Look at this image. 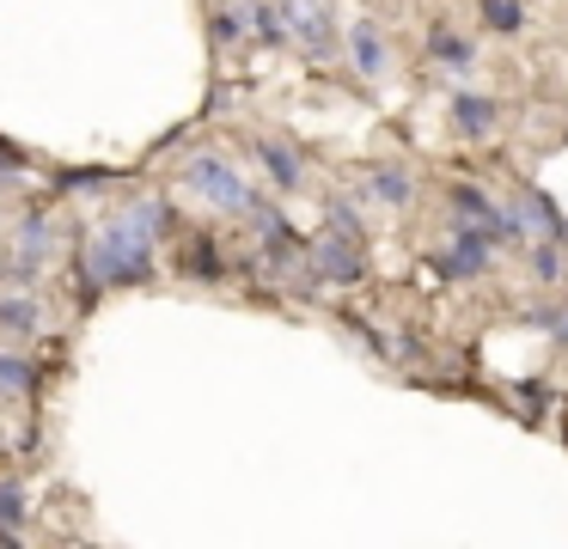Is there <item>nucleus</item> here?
Instances as JSON below:
<instances>
[{
    "mask_svg": "<svg viewBox=\"0 0 568 549\" xmlns=\"http://www.w3.org/2000/svg\"><path fill=\"white\" fill-rule=\"evenodd\" d=\"M172 232H178L172 207H165L160 195H135L123 214H111L99 226V238L87 244V256H92L104 287H141V281H153V251H160V238H172Z\"/></svg>",
    "mask_w": 568,
    "mask_h": 549,
    "instance_id": "f257e3e1",
    "label": "nucleus"
},
{
    "mask_svg": "<svg viewBox=\"0 0 568 549\" xmlns=\"http://www.w3.org/2000/svg\"><path fill=\"white\" fill-rule=\"evenodd\" d=\"M184 190L190 195H202V202L214 207V214H251L257 207V195H251V183L239 177V165L233 159H221V153H196V159H184Z\"/></svg>",
    "mask_w": 568,
    "mask_h": 549,
    "instance_id": "f03ea898",
    "label": "nucleus"
},
{
    "mask_svg": "<svg viewBox=\"0 0 568 549\" xmlns=\"http://www.w3.org/2000/svg\"><path fill=\"white\" fill-rule=\"evenodd\" d=\"M282 12H287V31H294V43L306 49V55H336L343 31H336L331 0H282Z\"/></svg>",
    "mask_w": 568,
    "mask_h": 549,
    "instance_id": "7ed1b4c3",
    "label": "nucleus"
},
{
    "mask_svg": "<svg viewBox=\"0 0 568 549\" xmlns=\"http://www.w3.org/2000/svg\"><path fill=\"white\" fill-rule=\"evenodd\" d=\"M312 268H318L331 287H361V281H367V244L324 232V238L312 244Z\"/></svg>",
    "mask_w": 568,
    "mask_h": 549,
    "instance_id": "20e7f679",
    "label": "nucleus"
},
{
    "mask_svg": "<svg viewBox=\"0 0 568 549\" xmlns=\"http://www.w3.org/2000/svg\"><path fill=\"white\" fill-rule=\"evenodd\" d=\"M489 263H495V238H489V226H458V232H453V244L440 251V275H453V281H477V275H489Z\"/></svg>",
    "mask_w": 568,
    "mask_h": 549,
    "instance_id": "39448f33",
    "label": "nucleus"
},
{
    "mask_svg": "<svg viewBox=\"0 0 568 549\" xmlns=\"http://www.w3.org/2000/svg\"><path fill=\"white\" fill-rule=\"evenodd\" d=\"M257 159H263V171H270V183H275L282 195L306 183V159L294 153V141H275V134H263V141H257Z\"/></svg>",
    "mask_w": 568,
    "mask_h": 549,
    "instance_id": "423d86ee",
    "label": "nucleus"
},
{
    "mask_svg": "<svg viewBox=\"0 0 568 549\" xmlns=\"http://www.w3.org/2000/svg\"><path fill=\"white\" fill-rule=\"evenodd\" d=\"M495 122H501V104L483 92H458L453 98V129L465 134V141H483V134H495Z\"/></svg>",
    "mask_w": 568,
    "mask_h": 549,
    "instance_id": "0eeeda50",
    "label": "nucleus"
},
{
    "mask_svg": "<svg viewBox=\"0 0 568 549\" xmlns=\"http://www.w3.org/2000/svg\"><path fill=\"white\" fill-rule=\"evenodd\" d=\"M0 329H13V336H38V329H43V305L31 299L26 287L0 293Z\"/></svg>",
    "mask_w": 568,
    "mask_h": 549,
    "instance_id": "6e6552de",
    "label": "nucleus"
},
{
    "mask_svg": "<svg viewBox=\"0 0 568 549\" xmlns=\"http://www.w3.org/2000/svg\"><path fill=\"white\" fill-rule=\"evenodd\" d=\"M348 49H355V68L367 73V80H379V73H385V37H379V24H373V19H361L355 31H348Z\"/></svg>",
    "mask_w": 568,
    "mask_h": 549,
    "instance_id": "1a4fd4ad",
    "label": "nucleus"
},
{
    "mask_svg": "<svg viewBox=\"0 0 568 549\" xmlns=\"http://www.w3.org/2000/svg\"><path fill=\"white\" fill-rule=\"evenodd\" d=\"M428 55L446 61V68H465V73H470V61H477V43H470V37H458L453 24H434V31H428Z\"/></svg>",
    "mask_w": 568,
    "mask_h": 549,
    "instance_id": "9d476101",
    "label": "nucleus"
},
{
    "mask_svg": "<svg viewBox=\"0 0 568 549\" xmlns=\"http://www.w3.org/2000/svg\"><path fill=\"white\" fill-rule=\"evenodd\" d=\"M50 244H55V220L43 214V207H31V214L13 226V251H26V256H50Z\"/></svg>",
    "mask_w": 568,
    "mask_h": 549,
    "instance_id": "9b49d317",
    "label": "nucleus"
},
{
    "mask_svg": "<svg viewBox=\"0 0 568 549\" xmlns=\"http://www.w3.org/2000/svg\"><path fill=\"white\" fill-rule=\"evenodd\" d=\"M477 19L495 37H519L526 31V0H477Z\"/></svg>",
    "mask_w": 568,
    "mask_h": 549,
    "instance_id": "f8f14e48",
    "label": "nucleus"
},
{
    "mask_svg": "<svg viewBox=\"0 0 568 549\" xmlns=\"http://www.w3.org/2000/svg\"><path fill=\"white\" fill-rule=\"evenodd\" d=\"M324 226H331L336 238H355V244H367V220H361V207L348 202V195H324Z\"/></svg>",
    "mask_w": 568,
    "mask_h": 549,
    "instance_id": "ddd939ff",
    "label": "nucleus"
},
{
    "mask_svg": "<svg viewBox=\"0 0 568 549\" xmlns=\"http://www.w3.org/2000/svg\"><path fill=\"white\" fill-rule=\"evenodd\" d=\"M531 275H538L544 287H562V281H568V244L562 238L531 244Z\"/></svg>",
    "mask_w": 568,
    "mask_h": 549,
    "instance_id": "4468645a",
    "label": "nucleus"
},
{
    "mask_svg": "<svg viewBox=\"0 0 568 549\" xmlns=\"http://www.w3.org/2000/svg\"><path fill=\"white\" fill-rule=\"evenodd\" d=\"M178 268H190L196 281H221V275H226L221 251H214L209 238H190V244H178Z\"/></svg>",
    "mask_w": 568,
    "mask_h": 549,
    "instance_id": "2eb2a0df",
    "label": "nucleus"
},
{
    "mask_svg": "<svg viewBox=\"0 0 568 549\" xmlns=\"http://www.w3.org/2000/svg\"><path fill=\"white\" fill-rule=\"evenodd\" d=\"M367 190L379 195L385 207H409V195H416V183H409V171H397V165H379L367 177Z\"/></svg>",
    "mask_w": 568,
    "mask_h": 549,
    "instance_id": "dca6fc26",
    "label": "nucleus"
},
{
    "mask_svg": "<svg viewBox=\"0 0 568 549\" xmlns=\"http://www.w3.org/2000/svg\"><path fill=\"white\" fill-rule=\"evenodd\" d=\"M19 531H26V488L0 482V543H19Z\"/></svg>",
    "mask_w": 568,
    "mask_h": 549,
    "instance_id": "f3484780",
    "label": "nucleus"
},
{
    "mask_svg": "<svg viewBox=\"0 0 568 549\" xmlns=\"http://www.w3.org/2000/svg\"><path fill=\"white\" fill-rule=\"evenodd\" d=\"M245 19H251V37H257V43H275V49L294 43V31H287V12H282V7H251Z\"/></svg>",
    "mask_w": 568,
    "mask_h": 549,
    "instance_id": "a211bd4d",
    "label": "nucleus"
},
{
    "mask_svg": "<svg viewBox=\"0 0 568 549\" xmlns=\"http://www.w3.org/2000/svg\"><path fill=\"white\" fill-rule=\"evenodd\" d=\"M31 385H38V366L19 360V354H0V397H19Z\"/></svg>",
    "mask_w": 568,
    "mask_h": 549,
    "instance_id": "6ab92c4d",
    "label": "nucleus"
},
{
    "mask_svg": "<svg viewBox=\"0 0 568 549\" xmlns=\"http://www.w3.org/2000/svg\"><path fill=\"white\" fill-rule=\"evenodd\" d=\"M38 275H43V256L7 251V263H0V281H7V287H38Z\"/></svg>",
    "mask_w": 568,
    "mask_h": 549,
    "instance_id": "aec40b11",
    "label": "nucleus"
},
{
    "mask_svg": "<svg viewBox=\"0 0 568 549\" xmlns=\"http://www.w3.org/2000/svg\"><path fill=\"white\" fill-rule=\"evenodd\" d=\"M245 24H251V19H239V12H214V24H209V31H214V43H226V49H233L239 37H245Z\"/></svg>",
    "mask_w": 568,
    "mask_h": 549,
    "instance_id": "412c9836",
    "label": "nucleus"
},
{
    "mask_svg": "<svg viewBox=\"0 0 568 549\" xmlns=\"http://www.w3.org/2000/svg\"><path fill=\"white\" fill-rule=\"evenodd\" d=\"M531 324L550 329L556 342H568V305H544V312H531Z\"/></svg>",
    "mask_w": 568,
    "mask_h": 549,
    "instance_id": "4be33fe9",
    "label": "nucleus"
},
{
    "mask_svg": "<svg viewBox=\"0 0 568 549\" xmlns=\"http://www.w3.org/2000/svg\"><path fill=\"white\" fill-rule=\"evenodd\" d=\"M104 177H111V171H99V165H87V171H68V190H104Z\"/></svg>",
    "mask_w": 568,
    "mask_h": 549,
    "instance_id": "5701e85b",
    "label": "nucleus"
},
{
    "mask_svg": "<svg viewBox=\"0 0 568 549\" xmlns=\"http://www.w3.org/2000/svg\"><path fill=\"white\" fill-rule=\"evenodd\" d=\"M0 165H7V171H19V165H26V153H19L13 141H0Z\"/></svg>",
    "mask_w": 568,
    "mask_h": 549,
    "instance_id": "b1692460",
    "label": "nucleus"
},
{
    "mask_svg": "<svg viewBox=\"0 0 568 549\" xmlns=\"http://www.w3.org/2000/svg\"><path fill=\"white\" fill-rule=\"evenodd\" d=\"M0 190H7V165H0Z\"/></svg>",
    "mask_w": 568,
    "mask_h": 549,
    "instance_id": "393cba45",
    "label": "nucleus"
}]
</instances>
